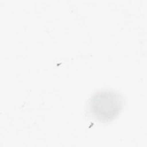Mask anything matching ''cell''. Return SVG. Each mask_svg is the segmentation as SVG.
Segmentation results:
<instances>
[{"label": "cell", "mask_w": 147, "mask_h": 147, "mask_svg": "<svg viewBox=\"0 0 147 147\" xmlns=\"http://www.w3.org/2000/svg\"><path fill=\"white\" fill-rule=\"evenodd\" d=\"M89 110L97 120L106 122L114 119L123 106L121 95L113 91L104 90L95 92L90 98Z\"/></svg>", "instance_id": "1"}]
</instances>
